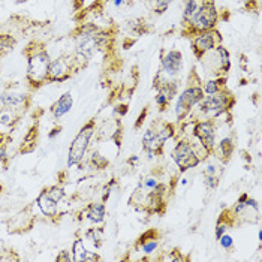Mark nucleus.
<instances>
[{
    "mask_svg": "<svg viewBox=\"0 0 262 262\" xmlns=\"http://www.w3.org/2000/svg\"><path fill=\"white\" fill-rule=\"evenodd\" d=\"M156 130H158V134L161 135V138L163 141H166V140H171L172 137H174V134H176V127H174V124L172 123H162L159 127H156Z\"/></svg>",
    "mask_w": 262,
    "mask_h": 262,
    "instance_id": "24",
    "label": "nucleus"
},
{
    "mask_svg": "<svg viewBox=\"0 0 262 262\" xmlns=\"http://www.w3.org/2000/svg\"><path fill=\"white\" fill-rule=\"evenodd\" d=\"M56 261L57 262H71V261H74V259H72V255H71V252H68V250H61L60 253H59V256L56 258Z\"/></svg>",
    "mask_w": 262,
    "mask_h": 262,
    "instance_id": "31",
    "label": "nucleus"
},
{
    "mask_svg": "<svg viewBox=\"0 0 262 262\" xmlns=\"http://www.w3.org/2000/svg\"><path fill=\"white\" fill-rule=\"evenodd\" d=\"M234 105H235V96L228 89H223L217 93L204 96V99L196 106L200 108V113L204 114L207 119L214 120L222 114H228V111H231Z\"/></svg>",
    "mask_w": 262,
    "mask_h": 262,
    "instance_id": "3",
    "label": "nucleus"
},
{
    "mask_svg": "<svg viewBox=\"0 0 262 262\" xmlns=\"http://www.w3.org/2000/svg\"><path fill=\"white\" fill-rule=\"evenodd\" d=\"M72 259L77 262H92L99 261L101 258H99V255H96V253L93 255L92 252H87V249L84 247V242L78 238V240L74 242V246H72Z\"/></svg>",
    "mask_w": 262,
    "mask_h": 262,
    "instance_id": "18",
    "label": "nucleus"
},
{
    "mask_svg": "<svg viewBox=\"0 0 262 262\" xmlns=\"http://www.w3.org/2000/svg\"><path fill=\"white\" fill-rule=\"evenodd\" d=\"M38 141H39V121L36 120L27 130V134L24 135L23 142H21L18 153L20 155H27L36 150L38 147Z\"/></svg>",
    "mask_w": 262,
    "mask_h": 262,
    "instance_id": "15",
    "label": "nucleus"
},
{
    "mask_svg": "<svg viewBox=\"0 0 262 262\" xmlns=\"http://www.w3.org/2000/svg\"><path fill=\"white\" fill-rule=\"evenodd\" d=\"M159 246V231L158 229H148L142 234L135 243V249H140L145 255L153 253Z\"/></svg>",
    "mask_w": 262,
    "mask_h": 262,
    "instance_id": "14",
    "label": "nucleus"
},
{
    "mask_svg": "<svg viewBox=\"0 0 262 262\" xmlns=\"http://www.w3.org/2000/svg\"><path fill=\"white\" fill-rule=\"evenodd\" d=\"M95 132H96V117H93V119H90V120L87 121L81 127L80 132L77 134L74 141L71 142L69 153H68V168L77 166V165H80L81 162L84 161Z\"/></svg>",
    "mask_w": 262,
    "mask_h": 262,
    "instance_id": "4",
    "label": "nucleus"
},
{
    "mask_svg": "<svg viewBox=\"0 0 262 262\" xmlns=\"http://www.w3.org/2000/svg\"><path fill=\"white\" fill-rule=\"evenodd\" d=\"M163 145L165 141L155 129H148L142 137V148L151 156H162L163 155Z\"/></svg>",
    "mask_w": 262,
    "mask_h": 262,
    "instance_id": "12",
    "label": "nucleus"
},
{
    "mask_svg": "<svg viewBox=\"0 0 262 262\" xmlns=\"http://www.w3.org/2000/svg\"><path fill=\"white\" fill-rule=\"evenodd\" d=\"M193 137L200 140L205 156L214 155V151H216V124H214V120L207 119V120L196 121L193 126Z\"/></svg>",
    "mask_w": 262,
    "mask_h": 262,
    "instance_id": "8",
    "label": "nucleus"
},
{
    "mask_svg": "<svg viewBox=\"0 0 262 262\" xmlns=\"http://www.w3.org/2000/svg\"><path fill=\"white\" fill-rule=\"evenodd\" d=\"M237 223L238 222H237L232 210L231 208H225L222 213H221L219 219H217V223H216V238L219 240L223 234H226V231L229 228H234Z\"/></svg>",
    "mask_w": 262,
    "mask_h": 262,
    "instance_id": "17",
    "label": "nucleus"
},
{
    "mask_svg": "<svg viewBox=\"0 0 262 262\" xmlns=\"http://www.w3.org/2000/svg\"><path fill=\"white\" fill-rule=\"evenodd\" d=\"M72 105H74L72 93H71V92H66V93L61 95L60 98L54 102V103L51 105V108H50V113H51L53 119H54V120H60L64 114H68V113L71 111Z\"/></svg>",
    "mask_w": 262,
    "mask_h": 262,
    "instance_id": "16",
    "label": "nucleus"
},
{
    "mask_svg": "<svg viewBox=\"0 0 262 262\" xmlns=\"http://www.w3.org/2000/svg\"><path fill=\"white\" fill-rule=\"evenodd\" d=\"M221 42H222V36H221L219 32H216V29L195 35L193 39H192V50H193L195 57L198 60H201L204 54H207L208 51H211Z\"/></svg>",
    "mask_w": 262,
    "mask_h": 262,
    "instance_id": "10",
    "label": "nucleus"
},
{
    "mask_svg": "<svg viewBox=\"0 0 262 262\" xmlns=\"http://www.w3.org/2000/svg\"><path fill=\"white\" fill-rule=\"evenodd\" d=\"M204 183L208 189H214L219 184V177L216 176V166L208 165L204 171Z\"/></svg>",
    "mask_w": 262,
    "mask_h": 262,
    "instance_id": "23",
    "label": "nucleus"
},
{
    "mask_svg": "<svg viewBox=\"0 0 262 262\" xmlns=\"http://www.w3.org/2000/svg\"><path fill=\"white\" fill-rule=\"evenodd\" d=\"M2 192H3V186L0 184V195H2Z\"/></svg>",
    "mask_w": 262,
    "mask_h": 262,
    "instance_id": "33",
    "label": "nucleus"
},
{
    "mask_svg": "<svg viewBox=\"0 0 262 262\" xmlns=\"http://www.w3.org/2000/svg\"><path fill=\"white\" fill-rule=\"evenodd\" d=\"M85 217L93 223H102L105 219V205L103 202H90L84 208Z\"/></svg>",
    "mask_w": 262,
    "mask_h": 262,
    "instance_id": "19",
    "label": "nucleus"
},
{
    "mask_svg": "<svg viewBox=\"0 0 262 262\" xmlns=\"http://www.w3.org/2000/svg\"><path fill=\"white\" fill-rule=\"evenodd\" d=\"M204 96H205V93H204L201 85L190 84L189 87H186L182 92V95L179 96V101L176 105L177 119L180 121L184 120L192 113V110L204 99Z\"/></svg>",
    "mask_w": 262,
    "mask_h": 262,
    "instance_id": "5",
    "label": "nucleus"
},
{
    "mask_svg": "<svg viewBox=\"0 0 262 262\" xmlns=\"http://www.w3.org/2000/svg\"><path fill=\"white\" fill-rule=\"evenodd\" d=\"M6 147H8V144L0 145V163L3 165V169H8V163H9V156H8Z\"/></svg>",
    "mask_w": 262,
    "mask_h": 262,
    "instance_id": "29",
    "label": "nucleus"
},
{
    "mask_svg": "<svg viewBox=\"0 0 262 262\" xmlns=\"http://www.w3.org/2000/svg\"><path fill=\"white\" fill-rule=\"evenodd\" d=\"M45 190H47V193L56 202H60L64 198V189H63V186H60V184H53L50 187H45Z\"/></svg>",
    "mask_w": 262,
    "mask_h": 262,
    "instance_id": "25",
    "label": "nucleus"
},
{
    "mask_svg": "<svg viewBox=\"0 0 262 262\" xmlns=\"http://www.w3.org/2000/svg\"><path fill=\"white\" fill-rule=\"evenodd\" d=\"M23 54L27 57V74L26 81L30 90H38L43 84H47L48 66L51 61V56L45 45L39 40H32Z\"/></svg>",
    "mask_w": 262,
    "mask_h": 262,
    "instance_id": "1",
    "label": "nucleus"
},
{
    "mask_svg": "<svg viewBox=\"0 0 262 262\" xmlns=\"http://www.w3.org/2000/svg\"><path fill=\"white\" fill-rule=\"evenodd\" d=\"M183 69V54L179 50H171L168 53H162V69L161 72L168 77L174 78L177 77Z\"/></svg>",
    "mask_w": 262,
    "mask_h": 262,
    "instance_id": "11",
    "label": "nucleus"
},
{
    "mask_svg": "<svg viewBox=\"0 0 262 262\" xmlns=\"http://www.w3.org/2000/svg\"><path fill=\"white\" fill-rule=\"evenodd\" d=\"M36 205L39 207L40 213H42L45 217H48V219H51L53 222H56V219H57V216H59V202L54 201V200L47 193L45 189L40 192L39 196L36 198Z\"/></svg>",
    "mask_w": 262,
    "mask_h": 262,
    "instance_id": "13",
    "label": "nucleus"
},
{
    "mask_svg": "<svg viewBox=\"0 0 262 262\" xmlns=\"http://www.w3.org/2000/svg\"><path fill=\"white\" fill-rule=\"evenodd\" d=\"M32 105V98L26 93H18L12 90H6L0 93V108L14 111L24 117Z\"/></svg>",
    "mask_w": 262,
    "mask_h": 262,
    "instance_id": "9",
    "label": "nucleus"
},
{
    "mask_svg": "<svg viewBox=\"0 0 262 262\" xmlns=\"http://www.w3.org/2000/svg\"><path fill=\"white\" fill-rule=\"evenodd\" d=\"M9 141H11V137H9V135L0 134V145H2V144H8Z\"/></svg>",
    "mask_w": 262,
    "mask_h": 262,
    "instance_id": "32",
    "label": "nucleus"
},
{
    "mask_svg": "<svg viewBox=\"0 0 262 262\" xmlns=\"http://www.w3.org/2000/svg\"><path fill=\"white\" fill-rule=\"evenodd\" d=\"M217 20H219V12L214 0H204V3L200 6L196 14L192 17V20L182 27V35L192 38L202 32L214 30Z\"/></svg>",
    "mask_w": 262,
    "mask_h": 262,
    "instance_id": "2",
    "label": "nucleus"
},
{
    "mask_svg": "<svg viewBox=\"0 0 262 262\" xmlns=\"http://www.w3.org/2000/svg\"><path fill=\"white\" fill-rule=\"evenodd\" d=\"M226 82H228L226 77H216V80L207 81L204 84L202 90H204L205 95H213V93H217L223 89H226Z\"/></svg>",
    "mask_w": 262,
    "mask_h": 262,
    "instance_id": "21",
    "label": "nucleus"
},
{
    "mask_svg": "<svg viewBox=\"0 0 262 262\" xmlns=\"http://www.w3.org/2000/svg\"><path fill=\"white\" fill-rule=\"evenodd\" d=\"M155 101H156V103H158V106H159V111L161 113H163L168 106H169V99L165 96V95H162V93H159L158 92V95H156V98H155Z\"/></svg>",
    "mask_w": 262,
    "mask_h": 262,
    "instance_id": "28",
    "label": "nucleus"
},
{
    "mask_svg": "<svg viewBox=\"0 0 262 262\" xmlns=\"http://www.w3.org/2000/svg\"><path fill=\"white\" fill-rule=\"evenodd\" d=\"M80 69L75 63L74 56H63L56 60L50 61L47 82H63V81L69 80Z\"/></svg>",
    "mask_w": 262,
    "mask_h": 262,
    "instance_id": "6",
    "label": "nucleus"
},
{
    "mask_svg": "<svg viewBox=\"0 0 262 262\" xmlns=\"http://www.w3.org/2000/svg\"><path fill=\"white\" fill-rule=\"evenodd\" d=\"M174 0H150V6L156 14H163Z\"/></svg>",
    "mask_w": 262,
    "mask_h": 262,
    "instance_id": "27",
    "label": "nucleus"
},
{
    "mask_svg": "<svg viewBox=\"0 0 262 262\" xmlns=\"http://www.w3.org/2000/svg\"><path fill=\"white\" fill-rule=\"evenodd\" d=\"M85 238L90 243H93L96 247H99L102 243V229L99 228H92L85 232Z\"/></svg>",
    "mask_w": 262,
    "mask_h": 262,
    "instance_id": "26",
    "label": "nucleus"
},
{
    "mask_svg": "<svg viewBox=\"0 0 262 262\" xmlns=\"http://www.w3.org/2000/svg\"><path fill=\"white\" fill-rule=\"evenodd\" d=\"M172 159L176 162V165L180 168L182 172L190 169V168H196L201 163L200 155L196 153L192 142L187 140H180L176 144V147L172 150Z\"/></svg>",
    "mask_w": 262,
    "mask_h": 262,
    "instance_id": "7",
    "label": "nucleus"
},
{
    "mask_svg": "<svg viewBox=\"0 0 262 262\" xmlns=\"http://www.w3.org/2000/svg\"><path fill=\"white\" fill-rule=\"evenodd\" d=\"M219 242H221V246H222L225 250H231V249L234 247V240H232V237L228 235V234H223L222 237L219 238Z\"/></svg>",
    "mask_w": 262,
    "mask_h": 262,
    "instance_id": "30",
    "label": "nucleus"
},
{
    "mask_svg": "<svg viewBox=\"0 0 262 262\" xmlns=\"http://www.w3.org/2000/svg\"><path fill=\"white\" fill-rule=\"evenodd\" d=\"M15 45H17V39L12 35L0 33V59L6 56L11 50H14Z\"/></svg>",
    "mask_w": 262,
    "mask_h": 262,
    "instance_id": "22",
    "label": "nucleus"
},
{
    "mask_svg": "<svg viewBox=\"0 0 262 262\" xmlns=\"http://www.w3.org/2000/svg\"><path fill=\"white\" fill-rule=\"evenodd\" d=\"M234 141L231 138H223L222 141L219 142L217 145V153H219V158L223 163H228L232 153H234Z\"/></svg>",
    "mask_w": 262,
    "mask_h": 262,
    "instance_id": "20",
    "label": "nucleus"
}]
</instances>
